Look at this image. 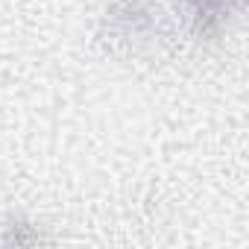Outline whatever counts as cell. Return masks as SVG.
Wrapping results in <instances>:
<instances>
[{"instance_id":"6da1fadb","label":"cell","mask_w":249,"mask_h":249,"mask_svg":"<svg viewBox=\"0 0 249 249\" xmlns=\"http://www.w3.org/2000/svg\"><path fill=\"white\" fill-rule=\"evenodd\" d=\"M237 3V0H188V6L196 18V24L202 30H214L223 24V18L231 12V6Z\"/></svg>"}]
</instances>
